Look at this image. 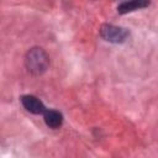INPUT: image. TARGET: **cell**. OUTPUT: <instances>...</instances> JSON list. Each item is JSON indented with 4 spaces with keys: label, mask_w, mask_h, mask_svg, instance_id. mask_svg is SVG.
<instances>
[{
    "label": "cell",
    "mask_w": 158,
    "mask_h": 158,
    "mask_svg": "<svg viewBox=\"0 0 158 158\" xmlns=\"http://www.w3.org/2000/svg\"><path fill=\"white\" fill-rule=\"evenodd\" d=\"M25 65L31 74L41 75L49 67V57L43 48L33 47L26 53Z\"/></svg>",
    "instance_id": "obj_1"
},
{
    "label": "cell",
    "mask_w": 158,
    "mask_h": 158,
    "mask_svg": "<svg viewBox=\"0 0 158 158\" xmlns=\"http://www.w3.org/2000/svg\"><path fill=\"white\" fill-rule=\"evenodd\" d=\"M100 36L111 43H122L127 40L130 32L126 28L115 25H102L100 27Z\"/></svg>",
    "instance_id": "obj_2"
},
{
    "label": "cell",
    "mask_w": 158,
    "mask_h": 158,
    "mask_svg": "<svg viewBox=\"0 0 158 158\" xmlns=\"http://www.w3.org/2000/svg\"><path fill=\"white\" fill-rule=\"evenodd\" d=\"M20 100H21L22 106L33 115H41V114H44L46 111L43 102L35 95H22Z\"/></svg>",
    "instance_id": "obj_3"
},
{
    "label": "cell",
    "mask_w": 158,
    "mask_h": 158,
    "mask_svg": "<svg viewBox=\"0 0 158 158\" xmlns=\"http://www.w3.org/2000/svg\"><path fill=\"white\" fill-rule=\"evenodd\" d=\"M148 5H149V0H128V1L121 2L117 7V11L118 14H127L138 9L147 7Z\"/></svg>",
    "instance_id": "obj_4"
},
{
    "label": "cell",
    "mask_w": 158,
    "mask_h": 158,
    "mask_svg": "<svg viewBox=\"0 0 158 158\" xmlns=\"http://www.w3.org/2000/svg\"><path fill=\"white\" fill-rule=\"evenodd\" d=\"M44 122L51 128H58L63 123V115L57 110H46L43 114Z\"/></svg>",
    "instance_id": "obj_5"
}]
</instances>
